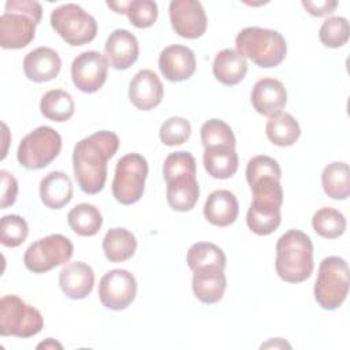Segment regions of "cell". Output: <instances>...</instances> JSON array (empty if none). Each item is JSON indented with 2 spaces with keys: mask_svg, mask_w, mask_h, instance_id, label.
Listing matches in <instances>:
<instances>
[{
  "mask_svg": "<svg viewBox=\"0 0 350 350\" xmlns=\"http://www.w3.org/2000/svg\"><path fill=\"white\" fill-rule=\"evenodd\" d=\"M280 178L282 170L278 161L269 156H254L246 165V180L253 194L246 223L249 230L257 235H269L280 226L283 204Z\"/></svg>",
  "mask_w": 350,
  "mask_h": 350,
  "instance_id": "6da1fadb",
  "label": "cell"
},
{
  "mask_svg": "<svg viewBox=\"0 0 350 350\" xmlns=\"http://www.w3.org/2000/svg\"><path fill=\"white\" fill-rule=\"evenodd\" d=\"M115 133L101 130L82 138L74 146L72 168L79 189L86 194H97L107 180V163L119 149Z\"/></svg>",
  "mask_w": 350,
  "mask_h": 350,
  "instance_id": "7a4b0ae2",
  "label": "cell"
},
{
  "mask_svg": "<svg viewBox=\"0 0 350 350\" xmlns=\"http://www.w3.org/2000/svg\"><path fill=\"white\" fill-rule=\"evenodd\" d=\"M196 174V160L191 153L179 150L165 157L163 176L167 183V201L174 211L187 212L196 206L200 197Z\"/></svg>",
  "mask_w": 350,
  "mask_h": 350,
  "instance_id": "3957f363",
  "label": "cell"
},
{
  "mask_svg": "<svg viewBox=\"0 0 350 350\" xmlns=\"http://www.w3.org/2000/svg\"><path fill=\"white\" fill-rule=\"evenodd\" d=\"M313 243L299 230H288L276 242L275 269L287 283H301L313 272Z\"/></svg>",
  "mask_w": 350,
  "mask_h": 350,
  "instance_id": "277c9868",
  "label": "cell"
},
{
  "mask_svg": "<svg viewBox=\"0 0 350 350\" xmlns=\"http://www.w3.org/2000/svg\"><path fill=\"white\" fill-rule=\"evenodd\" d=\"M42 7L34 0H8L0 16V45L4 49H21L36 37Z\"/></svg>",
  "mask_w": 350,
  "mask_h": 350,
  "instance_id": "5b68a950",
  "label": "cell"
},
{
  "mask_svg": "<svg viewBox=\"0 0 350 350\" xmlns=\"http://www.w3.org/2000/svg\"><path fill=\"white\" fill-rule=\"evenodd\" d=\"M235 46L239 55L262 68L279 66L287 53L286 40L279 31L256 26L242 29L235 38Z\"/></svg>",
  "mask_w": 350,
  "mask_h": 350,
  "instance_id": "8992f818",
  "label": "cell"
},
{
  "mask_svg": "<svg viewBox=\"0 0 350 350\" xmlns=\"http://www.w3.org/2000/svg\"><path fill=\"white\" fill-rule=\"evenodd\" d=\"M349 293V267L345 258L325 257L317 272L314 283V299L325 310L338 309Z\"/></svg>",
  "mask_w": 350,
  "mask_h": 350,
  "instance_id": "52a82bcc",
  "label": "cell"
},
{
  "mask_svg": "<svg viewBox=\"0 0 350 350\" xmlns=\"http://www.w3.org/2000/svg\"><path fill=\"white\" fill-rule=\"evenodd\" d=\"M44 327V319L38 309L29 305L21 297L8 294L0 299V335L30 338Z\"/></svg>",
  "mask_w": 350,
  "mask_h": 350,
  "instance_id": "ba28073f",
  "label": "cell"
},
{
  "mask_svg": "<svg viewBox=\"0 0 350 350\" xmlns=\"http://www.w3.org/2000/svg\"><path fill=\"white\" fill-rule=\"evenodd\" d=\"M52 29L71 46L89 44L97 34V22L81 5L68 3L51 12Z\"/></svg>",
  "mask_w": 350,
  "mask_h": 350,
  "instance_id": "9c48e42d",
  "label": "cell"
},
{
  "mask_svg": "<svg viewBox=\"0 0 350 350\" xmlns=\"http://www.w3.org/2000/svg\"><path fill=\"white\" fill-rule=\"evenodd\" d=\"M60 149V134L49 126H40L22 138L16 150V159L27 170H41L57 157Z\"/></svg>",
  "mask_w": 350,
  "mask_h": 350,
  "instance_id": "30bf717a",
  "label": "cell"
},
{
  "mask_svg": "<svg viewBox=\"0 0 350 350\" xmlns=\"http://www.w3.org/2000/svg\"><path fill=\"white\" fill-rule=\"evenodd\" d=\"M148 176V161L138 153H127L115 167L112 194L123 205H131L141 200Z\"/></svg>",
  "mask_w": 350,
  "mask_h": 350,
  "instance_id": "8fae6325",
  "label": "cell"
},
{
  "mask_svg": "<svg viewBox=\"0 0 350 350\" xmlns=\"http://www.w3.org/2000/svg\"><path fill=\"white\" fill-rule=\"evenodd\" d=\"M74 253L71 241L62 234H51L33 242L25 252V267L33 273H45L66 264Z\"/></svg>",
  "mask_w": 350,
  "mask_h": 350,
  "instance_id": "7c38bea8",
  "label": "cell"
},
{
  "mask_svg": "<svg viewBox=\"0 0 350 350\" xmlns=\"http://www.w3.org/2000/svg\"><path fill=\"white\" fill-rule=\"evenodd\" d=\"M137 295V280L126 269L108 271L98 283V298L109 310H123Z\"/></svg>",
  "mask_w": 350,
  "mask_h": 350,
  "instance_id": "4fadbf2b",
  "label": "cell"
},
{
  "mask_svg": "<svg viewBox=\"0 0 350 350\" xmlns=\"http://www.w3.org/2000/svg\"><path fill=\"white\" fill-rule=\"evenodd\" d=\"M108 64L105 55L97 51L79 53L71 64V78L77 89L83 93L100 90L107 81Z\"/></svg>",
  "mask_w": 350,
  "mask_h": 350,
  "instance_id": "5bb4252c",
  "label": "cell"
},
{
  "mask_svg": "<svg viewBox=\"0 0 350 350\" xmlns=\"http://www.w3.org/2000/svg\"><path fill=\"white\" fill-rule=\"evenodd\" d=\"M170 21L175 33L183 38H200L208 25L202 4L197 0H172L170 3Z\"/></svg>",
  "mask_w": 350,
  "mask_h": 350,
  "instance_id": "9a60e30c",
  "label": "cell"
},
{
  "mask_svg": "<svg viewBox=\"0 0 350 350\" xmlns=\"http://www.w3.org/2000/svg\"><path fill=\"white\" fill-rule=\"evenodd\" d=\"M163 94L164 89L160 78L149 68L138 71L129 86V98L141 111L156 108L161 103Z\"/></svg>",
  "mask_w": 350,
  "mask_h": 350,
  "instance_id": "2e32d148",
  "label": "cell"
},
{
  "mask_svg": "<svg viewBox=\"0 0 350 350\" xmlns=\"http://www.w3.org/2000/svg\"><path fill=\"white\" fill-rule=\"evenodd\" d=\"M159 68L171 82L186 81L196 71L194 52L185 45H170L160 52Z\"/></svg>",
  "mask_w": 350,
  "mask_h": 350,
  "instance_id": "e0dca14e",
  "label": "cell"
},
{
  "mask_svg": "<svg viewBox=\"0 0 350 350\" xmlns=\"http://www.w3.org/2000/svg\"><path fill=\"white\" fill-rule=\"evenodd\" d=\"M250 100L253 108L260 115L272 118L284 108L287 103V92L279 79L261 78L254 83Z\"/></svg>",
  "mask_w": 350,
  "mask_h": 350,
  "instance_id": "ac0fdd59",
  "label": "cell"
},
{
  "mask_svg": "<svg viewBox=\"0 0 350 350\" xmlns=\"http://www.w3.org/2000/svg\"><path fill=\"white\" fill-rule=\"evenodd\" d=\"M104 55L111 67L115 70H127L139 55L137 37L126 29L113 30L104 45Z\"/></svg>",
  "mask_w": 350,
  "mask_h": 350,
  "instance_id": "d6986e66",
  "label": "cell"
},
{
  "mask_svg": "<svg viewBox=\"0 0 350 350\" xmlns=\"http://www.w3.org/2000/svg\"><path fill=\"white\" fill-rule=\"evenodd\" d=\"M191 287L196 298L202 304L212 305L219 302L227 287L224 269L212 265L196 268L193 271Z\"/></svg>",
  "mask_w": 350,
  "mask_h": 350,
  "instance_id": "ffe728a7",
  "label": "cell"
},
{
  "mask_svg": "<svg viewBox=\"0 0 350 350\" xmlns=\"http://www.w3.org/2000/svg\"><path fill=\"white\" fill-rule=\"evenodd\" d=\"M59 286L67 298L83 299L93 290L94 272L86 262H68L59 273Z\"/></svg>",
  "mask_w": 350,
  "mask_h": 350,
  "instance_id": "44dd1931",
  "label": "cell"
},
{
  "mask_svg": "<svg viewBox=\"0 0 350 350\" xmlns=\"http://www.w3.org/2000/svg\"><path fill=\"white\" fill-rule=\"evenodd\" d=\"M62 68L59 53L48 46H38L23 59L25 75L37 83L55 79Z\"/></svg>",
  "mask_w": 350,
  "mask_h": 350,
  "instance_id": "7402d4cb",
  "label": "cell"
},
{
  "mask_svg": "<svg viewBox=\"0 0 350 350\" xmlns=\"http://www.w3.org/2000/svg\"><path fill=\"white\" fill-rule=\"evenodd\" d=\"M239 213L237 197L224 189L212 191L204 204L205 219L216 227H228Z\"/></svg>",
  "mask_w": 350,
  "mask_h": 350,
  "instance_id": "603a6c76",
  "label": "cell"
},
{
  "mask_svg": "<svg viewBox=\"0 0 350 350\" xmlns=\"http://www.w3.org/2000/svg\"><path fill=\"white\" fill-rule=\"evenodd\" d=\"M72 182L63 171H52L40 182V197L42 204L51 209L66 206L72 198Z\"/></svg>",
  "mask_w": 350,
  "mask_h": 350,
  "instance_id": "cb8c5ba5",
  "label": "cell"
},
{
  "mask_svg": "<svg viewBox=\"0 0 350 350\" xmlns=\"http://www.w3.org/2000/svg\"><path fill=\"white\" fill-rule=\"evenodd\" d=\"M204 167L215 179H228L238 170V154L235 146L213 145L204 148Z\"/></svg>",
  "mask_w": 350,
  "mask_h": 350,
  "instance_id": "d4e9b609",
  "label": "cell"
},
{
  "mask_svg": "<svg viewBox=\"0 0 350 350\" xmlns=\"http://www.w3.org/2000/svg\"><path fill=\"white\" fill-rule=\"evenodd\" d=\"M212 71L220 83L234 86L245 78L247 72V63L246 59L235 49L226 48L216 55L212 64Z\"/></svg>",
  "mask_w": 350,
  "mask_h": 350,
  "instance_id": "484cf974",
  "label": "cell"
},
{
  "mask_svg": "<svg viewBox=\"0 0 350 350\" xmlns=\"http://www.w3.org/2000/svg\"><path fill=\"white\" fill-rule=\"evenodd\" d=\"M137 249V239L123 227L109 228L103 239V250L111 262H123L131 258Z\"/></svg>",
  "mask_w": 350,
  "mask_h": 350,
  "instance_id": "4316f807",
  "label": "cell"
},
{
  "mask_svg": "<svg viewBox=\"0 0 350 350\" xmlns=\"http://www.w3.org/2000/svg\"><path fill=\"white\" fill-rule=\"evenodd\" d=\"M324 193L332 200H346L350 194V168L345 161H334L321 172Z\"/></svg>",
  "mask_w": 350,
  "mask_h": 350,
  "instance_id": "83f0119b",
  "label": "cell"
},
{
  "mask_svg": "<svg viewBox=\"0 0 350 350\" xmlns=\"http://www.w3.org/2000/svg\"><path fill=\"white\" fill-rule=\"evenodd\" d=\"M265 133L273 145L284 148L291 146L298 141L301 127L291 113L279 112L278 115L269 118L265 126Z\"/></svg>",
  "mask_w": 350,
  "mask_h": 350,
  "instance_id": "f1b7e54d",
  "label": "cell"
},
{
  "mask_svg": "<svg viewBox=\"0 0 350 350\" xmlns=\"http://www.w3.org/2000/svg\"><path fill=\"white\" fill-rule=\"evenodd\" d=\"M67 221L75 234L81 237H93L103 226V216L98 208L92 204L82 202L68 212Z\"/></svg>",
  "mask_w": 350,
  "mask_h": 350,
  "instance_id": "f546056e",
  "label": "cell"
},
{
  "mask_svg": "<svg viewBox=\"0 0 350 350\" xmlns=\"http://www.w3.org/2000/svg\"><path fill=\"white\" fill-rule=\"evenodd\" d=\"M41 113L52 122H67L75 111V104L70 93L62 89L48 90L40 101Z\"/></svg>",
  "mask_w": 350,
  "mask_h": 350,
  "instance_id": "4dcf8cb0",
  "label": "cell"
},
{
  "mask_svg": "<svg viewBox=\"0 0 350 350\" xmlns=\"http://www.w3.org/2000/svg\"><path fill=\"white\" fill-rule=\"evenodd\" d=\"M312 227L317 235L325 239L339 238L346 230V219L342 212L335 208L324 206L314 212Z\"/></svg>",
  "mask_w": 350,
  "mask_h": 350,
  "instance_id": "1f68e13d",
  "label": "cell"
},
{
  "mask_svg": "<svg viewBox=\"0 0 350 350\" xmlns=\"http://www.w3.org/2000/svg\"><path fill=\"white\" fill-rule=\"evenodd\" d=\"M187 265L191 271H194L198 267H219V268H226V254L215 243L212 242H197L191 245V247L187 252L186 256Z\"/></svg>",
  "mask_w": 350,
  "mask_h": 350,
  "instance_id": "d6a6232c",
  "label": "cell"
},
{
  "mask_svg": "<svg viewBox=\"0 0 350 350\" xmlns=\"http://www.w3.org/2000/svg\"><path fill=\"white\" fill-rule=\"evenodd\" d=\"M350 34L349 22L343 16H331L325 19L319 30V38L324 46L339 48L343 46Z\"/></svg>",
  "mask_w": 350,
  "mask_h": 350,
  "instance_id": "836d02e7",
  "label": "cell"
},
{
  "mask_svg": "<svg viewBox=\"0 0 350 350\" xmlns=\"http://www.w3.org/2000/svg\"><path fill=\"white\" fill-rule=\"evenodd\" d=\"M29 234L26 220L19 215H5L0 221V241L7 247L22 245Z\"/></svg>",
  "mask_w": 350,
  "mask_h": 350,
  "instance_id": "e575fe53",
  "label": "cell"
},
{
  "mask_svg": "<svg viewBox=\"0 0 350 350\" xmlns=\"http://www.w3.org/2000/svg\"><path fill=\"white\" fill-rule=\"evenodd\" d=\"M201 142L204 148L213 145L235 146V135L224 120L211 119L201 126Z\"/></svg>",
  "mask_w": 350,
  "mask_h": 350,
  "instance_id": "d590c367",
  "label": "cell"
},
{
  "mask_svg": "<svg viewBox=\"0 0 350 350\" xmlns=\"http://www.w3.org/2000/svg\"><path fill=\"white\" fill-rule=\"evenodd\" d=\"M124 14L130 23L137 29L150 27L159 15L157 4L152 0H131L127 1Z\"/></svg>",
  "mask_w": 350,
  "mask_h": 350,
  "instance_id": "8d00e7d4",
  "label": "cell"
},
{
  "mask_svg": "<svg viewBox=\"0 0 350 350\" xmlns=\"http://www.w3.org/2000/svg\"><path fill=\"white\" fill-rule=\"evenodd\" d=\"M191 134L190 122L180 116H171L161 124L159 130L160 141L167 146L185 144Z\"/></svg>",
  "mask_w": 350,
  "mask_h": 350,
  "instance_id": "74e56055",
  "label": "cell"
},
{
  "mask_svg": "<svg viewBox=\"0 0 350 350\" xmlns=\"http://www.w3.org/2000/svg\"><path fill=\"white\" fill-rule=\"evenodd\" d=\"M0 178H1V209H5L11 206L18 196V182L15 176L5 171H0Z\"/></svg>",
  "mask_w": 350,
  "mask_h": 350,
  "instance_id": "f35d334b",
  "label": "cell"
},
{
  "mask_svg": "<svg viewBox=\"0 0 350 350\" xmlns=\"http://www.w3.org/2000/svg\"><path fill=\"white\" fill-rule=\"evenodd\" d=\"M302 7L313 16H325L332 14L336 7L338 1L335 0H321V1H310V0H302Z\"/></svg>",
  "mask_w": 350,
  "mask_h": 350,
  "instance_id": "ab89813d",
  "label": "cell"
},
{
  "mask_svg": "<svg viewBox=\"0 0 350 350\" xmlns=\"http://www.w3.org/2000/svg\"><path fill=\"white\" fill-rule=\"evenodd\" d=\"M41 347H44V349H55V347L62 349V345L57 343V342H55L52 338H48L45 342H42V343H40V345L37 346V349H41Z\"/></svg>",
  "mask_w": 350,
  "mask_h": 350,
  "instance_id": "60d3db41",
  "label": "cell"
}]
</instances>
